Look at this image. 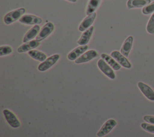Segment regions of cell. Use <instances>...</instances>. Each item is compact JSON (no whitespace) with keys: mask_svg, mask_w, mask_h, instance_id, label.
I'll return each instance as SVG.
<instances>
[{"mask_svg":"<svg viewBox=\"0 0 154 137\" xmlns=\"http://www.w3.org/2000/svg\"><path fill=\"white\" fill-rule=\"evenodd\" d=\"M40 41L37 40H32L28 41L17 48V52L19 53H23L26 52H29V50H33L34 49L40 45Z\"/></svg>","mask_w":154,"mask_h":137,"instance_id":"7c38bea8","label":"cell"},{"mask_svg":"<svg viewBox=\"0 0 154 137\" xmlns=\"http://www.w3.org/2000/svg\"><path fill=\"white\" fill-rule=\"evenodd\" d=\"M111 56L116 59V61L120 64L122 66H123L125 68H131V64L130 62L128 60V59L123 54L121 53V52L117 51V50H114L112 51L111 53Z\"/></svg>","mask_w":154,"mask_h":137,"instance_id":"52a82bcc","label":"cell"},{"mask_svg":"<svg viewBox=\"0 0 154 137\" xmlns=\"http://www.w3.org/2000/svg\"><path fill=\"white\" fill-rule=\"evenodd\" d=\"M25 8H20L7 13L4 17V22L5 24L9 25L19 19L25 13Z\"/></svg>","mask_w":154,"mask_h":137,"instance_id":"6da1fadb","label":"cell"},{"mask_svg":"<svg viewBox=\"0 0 154 137\" xmlns=\"http://www.w3.org/2000/svg\"><path fill=\"white\" fill-rule=\"evenodd\" d=\"M101 0H89L87 7L86 14L90 15L93 13L97 8Z\"/></svg>","mask_w":154,"mask_h":137,"instance_id":"ffe728a7","label":"cell"},{"mask_svg":"<svg viewBox=\"0 0 154 137\" xmlns=\"http://www.w3.org/2000/svg\"><path fill=\"white\" fill-rule=\"evenodd\" d=\"M97 66L100 70L108 78L111 79H114L116 78V75L112 68L102 58L98 60Z\"/></svg>","mask_w":154,"mask_h":137,"instance_id":"277c9868","label":"cell"},{"mask_svg":"<svg viewBox=\"0 0 154 137\" xmlns=\"http://www.w3.org/2000/svg\"><path fill=\"white\" fill-rule=\"evenodd\" d=\"M40 29V27L38 25H34L33 27H32L29 30L27 31V32L26 33L23 38V42L26 43L33 39L34 37H37L36 35L38 33H39Z\"/></svg>","mask_w":154,"mask_h":137,"instance_id":"2e32d148","label":"cell"},{"mask_svg":"<svg viewBox=\"0 0 154 137\" xmlns=\"http://www.w3.org/2000/svg\"><path fill=\"white\" fill-rule=\"evenodd\" d=\"M12 48L9 46H2L0 47V56H5L12 52Z\"/></svg>","mask_w":154,"mask_h":137,"instance_id":"7402d4cb","label":"cell"},{"mask_svg":"<svg viewBox=\"0 0 154 137\" xmlns=\"http://www.w3.org/2000/svg\"><path fill=\"white\" fill-rule=\"evenodd\" d=\"M141 127L145 131H146L149 133L154 134V125L153 124H151L146 123H143L141 124Z\"/></svg>","mask_w":154,"mask_h":137,"instance_id":"cb8c5ba5","label":"cell"},{"mask_svg":"<svg viewBox=\"0 0 154 137\" xmlns=\"http://www.w3.org/2000/svg\"><path fill=\"white\" fill-rule=\"evenodd\" d=\"M97 52L95 50H90L84 52L78 58H77L75 62L76 64H82L88 62L94 58L97 57Z\"/></svg>","mask_w":154,"mask_h":137,"instance_id":"9c48e42d","label":"cell"},{"mask_svg":"<svg viewBox=\"0 0 154 137\" xmlns=\"http://www.w3.org/2000/svg\"><path fill=\"white\" fill-rule=\"evenodd\" d=\"M102 58L106 61V62L114 70H119L121 68V65L119 64L114 58H113L111 56L106 54L102 53L101 54Z\"/></svg>","mask_w":154,"mask_h":137,"instance_id":"e0dca14e","label":"cell"},{"mask_svg":"<svg viewBox=\"0 0 154 137\" xmlns=\"http://www.w3.org/2000/svg\"><path fill=\"white\" fill-rule=\"evenodd\" d=\"M96 13H93L90 15H88L86 17H85L79 26V28H78L79 31L82 32L89 28L91 26V24L93 23L96 18Z\"/></svg>","mask_w":154,"mask_h":137,"instance_id":"4fadbf2b","label":"cell"},{"mask_svg":"<svg viewBox=\"0 0 154 137\" xmlns=\"http://www.w3.org/2000/svg\"><path fill=\"white\" fill-rule=\"evenodd\" d=\"M60 55L54 54L46 59L38 66V70L40 72H45L54 65L60 59Z\"/></svg>","mask_w":154,"mask_h":137,"instance_id":"7a4b0ae2","label":"cell"},{"mask_svg":"<svg viewBox=\"0 0 154 137\" xmlns=\"http://www.w3.org/2000/svg\"><path fill=\"white\" fill-rule=\"evenodd\" d=\"M151 0H128L127 7L129 9L133 8H140L149 4Z\"/></svg>","mask_w":154,"mask_h":137,"instance_id":"ac0fdd59","label":"cell"},{"mask_svg":"<svg viewBox=\"0 0 154 137\" xmlns=\"http://www.w3.org/2000/svg\"><path fill=\"white\" fill-rule=\"evenodd\" d=\"M19 22L25 25H37L42 23V19L36 16L31 14H25L22 16L19 19Z\"/></svg>","mask_w":154,"mask_h":137,"instance_id":"ba28073f","label":"cell"},{"mask_svg":"<svg viewBox=\"0 0 154 137\" xmlns=\"http://www.w3.org/2000/svg\"><path fill=\"white\" fill-rule=\"evenodd\" d=\"M3 115L8 124L13 128H18L20 126V123L15 114L11 111L5 109L3 110Z\"/></svg>","mask_w":154,"mask_h":137,"instance_id":"3957f363","label":"cell"},{"mask_svg":"<svg viewBox=\"0 0 154 137\" xmlns=\"http://www.w3.org/2000/svg\"><path fill=\"white\" fill-rule=\"evenodd\" d=\"M142 12L144 14H149L153 13L154 12V1L148 4L147 5L145 6L143 8Z\"/></svg>","mask_w":154,"mask_h":137,"instance_id":"603a6c76","label":"cell"},{"mask_svg":"<svg viewBox=\"0 0 154 137\" xmlns=\"http://www.w3.org/2000/svg\"><path fill=\"white\" fill-rule=\"evenodd\" d=\"M117 121L114 119H109L105 122L100 130L97 133L98 137H102L109 133L117 125Z\"/></svg>","mask_w":154,"mask_h":137,"instance_id":"5b68a950","label":"cell"},{"mask_svg":"<svg viewBox=\"0 0 154 137\" xmlns=\"http://www.w3.org/2000/svg\"><path fill=\"white\" fill-rule=\"evenodd\" d=\"M88 49L87 45L84 46H80L73 50H72L71 52H69V53L67 55V58L70 61H75L77 58H78L80 55H82Z\"/></svg>","mask_w":154,"mask_h":137,"instance_id":"8fae6325","label":"cell"},{"mask_svg":"<svg viewBox=\"0 0 154 137\" xmlns=\"http://www.w3.org/2000/svg\"><path fill=\"white\" fill-rule=\"evenodd\" d=\"M67 1H69V2H76L77 1V0H66Z\"/></svg>","mask_w":154,"mask_h":137,"instance_id":"484cf974","label":"cell"},{"mask_svg":"<svg viewBox=\"0 0 154 137\" xmlns=\"http://www.w3.org/2000/svg\"><path fill=\"white\" fill-rule=\"evenodd\" d=\"M93 30H94V26H91L89 28H88L85 31H84L82 33L79 39L78 40L77 43L80 46L86 45L88 43L89 40H90Z\"/></svg>","mask_w":154,"mask_h":137,"instance_id":"5bb4252c","label":"cell"},{"mask_svg":"<svg viewBox=\"0 0 154 137\" xmlns=\"http://www.w3.org/2000/svg\"><path fill=\"white\" fill-rule=\"evenodd\" d=\"M137 85L140 90L147 99L150 101H154V91L149 85L142 82H138Z\"/></svg>","mask_w":154,"mask_h":137,"instance_id":"30bf717a","label":"cell"},{"mask_svg":"<svg viewBox=\"0 0 154 137\" xmlns=\"http://www.w3.org/2000/svg\"><path fill=\"white\" fill-rule=\"evenodd\" d=\"M28 53L32 58L40 62H43L46 59V54L37 50L33 49V50H29L28 52Z\"/></svg>","mask_w":154,"mask_h":137,"instance_id":"d6986e66","label":"cell"},{"mask_svg":"<svg viewBox=\"0 0 154 137\" xmlns=\"http://www.w3.org/2000/svg\"><path fill=\"white\" fill-rule=\"evenodd\" d=\"M146 30L149 34H154V13L152 14L148 21Z\"/></svg>","mask_w":154,"mask_h":137,"instance_id":"44dd1931","label":"cell"},{"mask_svg":"<svg viewBox=\"0 0 154 137\" xmlns=\"http://www.w3.org/2000/svg\"><path fill=\"white\" fill-rule=\"evenodd\" d=\"M54 25L51 22L46 23L41 29L40 31L36 37V40L38 41H42L48 37L54 31Z\"/></svg>","mask_w":154,"mask_h":137,"instance_id":"8992f818","label":"cell"},{"mask_svg":"<svg viewBox=\"0 0 154 137\" xmlns=\"http://www.w3.org/2000/svg\"><path fill=\"white\" fill-rule=\"evenodd\" d=\"M133 40V37L130 35L126 38V39L125 40L124 43L122 44V46L120 49V52L126 57L128 56L129 53L131 50Z\"/></svg>","mask_w":154,"mask_h":137,"instance_id":"9a60e30c","label":"cell"},{"mask_svg":"<svg viewBox=\"0 0 154 137\" xmlns=\"http://www.w3.org/2000/svg\"><path fill=\"white\" fill-rule=\"evenodd\" d=\"M143 120L150 124H154V116L153 115H144L143 117Z\"/></svg>","mask_w":154,"mask_h":137,"instance_id":"d4e9b609","label":"cell"}]
</instances>
